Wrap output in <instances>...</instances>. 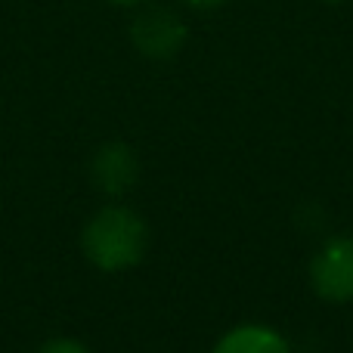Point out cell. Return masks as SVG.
<instances>
[{
	"label": "cell",
	"instance_id": "1",
	"mask_svg": "<svg viewBox=\"0 0 353 353\" xmlns=\"http://www.w3.org/2000/svg\"><path fill=\"white\" fill-rule=\"evenodd\" d=\"M84 254L93 267L105 273L130 270L143 261L149 248V230L128 208H103L84 226Z\"/></svg>",
	"mask_w": 353,
	"mask_h": 353
},
{
	"label": "cell",
	"instance_id": "2",
	"mask_svg": "<svg viewBox=\"0 0 353 353\" xmlns=\"http://www.w3.org/2000/svg\"><path fill=\"white\" fill-rule=\"evenodd\" d=\"M310 279L319 298L353 301V236H338L313 257Z\"/></svg>",
	"mask_w": 353,
	"mask_h": 353
},
{
	"label": "cell",
	"instance_id": "3",
	"mask_svg": "<svg viewBox=\"0 0 353 353\" xmlns=\"http://www.w3.org/2000/svg\"><path fill=\"white\" fill-rule=\"evenodd\" d=\"M134 43L152 59H168L186 41V28L171 10H149L134 22Z\"/></svg>",
	"mask_w": 353,
	"mask_h": 353
},
{
	"label": "cell",
	"instance_id": "4",
	"mask_svg": "<svg viewBox=\"0 0 353 353\" xmlns=\"http://www.w3.org/2000/svg\"><path fill=\"white\" fill-rule=\"evenodd\" d=\"M93 180L109 195H121L137 180V155L124 143H109L93 159Z\"/></svg>",
	"mask_w": 353,
	"mask_h": 353
},
{
	"label": "cell",
	"instance_id": "5",
	"mask_svg": "<svg viewBox=\"0 0 353 353\" xmlns=\"http://www.w3.org/2000/svg\"><path fill=\"white\" fill-rule=\"evenodd\" d=\"M214 353H292L285 338L270 325H239L217 341Z\"/></svg>",
	"mask_w": 353,
	"mask_h": 353
},
{
	"label": "cell",
	"instance_id": "6",
	"mask_svg": "<svg viewBox=\"0 0 353 353\" xmlns=\"http://www.w3.org/2000/svg\"><path fill=\"white\" fill-rule=\"evenodd\" d=\"M37 353H90L84 347V344H78L74 338H53V341H47Z\"/></svg>",
	"mask_w": 353,
	"mask_h": 353
},
{
	"label": "cell",
	"instance_id": "7",
	"mask_svg": "<svg viewBox=\"0 0 353 353\" xmlns=\"http://www.w3.org/2000/svg\"><path fill=\"white\" fill-rule=\"evenodd\" d=\"M189 6H199V10H214V6H220L223 0H186Z\"/></svg>",
	"mask_w": 353,
	"mask_h": 353
},
{
	"label": "cell",
	"instance_id": "8",
	"mask_svg": "<svg viewBox=\"0 0 353 353\" xmlns=\"http://www.w3.org/2000/svg\"><path fill=\"white\" fill-rule=\"evenodd\" d=\"M112 3H121V6H130V3H143V0H112Z\"/></svg>",
	"mask_w": 353,
	"mask_h": 353
}]
</instances>
